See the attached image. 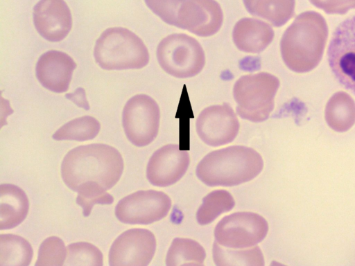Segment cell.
<instances>
[{"label":"cell","instance_id":"cell-1","mask_svg":"<svg viewBox=\"0 0 355 266\" xmlns=\"http://www.w3.org/2000/svg\"><path fill=\"white\" fill-rule=\"evenodd\" d=\"M124 168L122 155L103 143L80 145L69 150L61 164V176L73 191L83 183L95 181L106 190L120 179Z\"/></svg>","mask_w":355,"mask_h":266},{"label":"cell","instance_id":"cell-2","mask_svg":"<svg viewBox=\"0 0 355 266\" xmlns=\"http://www.w3.org/2000/svg\"><path fill=\"white\" fill-rule=\"evenodd\" d=\"M327 37V24L320 13L302 12L285 30L281 39V54L285 64L297 73L311 71L322 59Z\"/></svg>","mask_w":355,"mask_h":266},{"label":"cell","instance_id":"cell-3","mask_svg":"<svg viewBox=\"0 0 355 266\" xmlns=\"http://www.w3.org/2000/svg\"><path fill=\"white\" fill-rule=\"evenodd\" d=\"M263 168V159L255 150L233 145L208 153L198 164L196 175L209 186H233L252 180Z\"/></svg>","mask_w":355,"mask_h":266},{"label":"cell","instance_id":"cell-4","mask_svg":"<svg viewBox=\"0 0 355 266\" xmlns=\"http://www.w3.org/2000/svg\"><path fill=\"white\" fill-rule=\"evenodd\" d=\"M94 55L105 70L141 69L149 62L148 51L142 39L122 27L104 30L96 42Z\"/></svg>","mask_w":355,"mask_h":266},{"label":"cell","instance_id":"cell-5","mask_svg":"<svg viewBox=\"0 0 355 266\" xmlns=\"http://www.w3.org/2000/svg\"><path fill=\"white\" fill-rule=\"evenodd\" d=\"M279 84L276 76L266 72L239 78L233 88L238 114L252 122L267 120L274 109Z\"/></svg>","mask_w":355,"mask_h":266},{"label":"cell","instance_id":"cell-6","mask_svg":"<svg viewBox=\"0 0 355 266\" xmlns=\"http://www.w3.org/2000/svg\"><path fill=\"white\" fill-rule=\"evenodd\" d=\"M157 58L165 72L179 78L196 76L205 64V53L200 43L182 33L164 37L157 46Z\"/></svg>","mask_w":355,"mask_h":266},{"label":"cell","instance_id":"cell-7","mask_svg":"<svg viewBox=\"0 0 355 266\" xmlns=\"http://www.w3.org/2000/svg\"><path fill=\"white\" fill-rule=\"evenodd\" d=\"M160 110L157 102L146 94H137L125 103L122 125L128 139L135 146L149 145L159 132Z\"/></svg>","mask_w":355,"mask_h":266},{"label":"cell","instance_id":"cell-8","mask_svg":"<svg viewBox=\"0 0 355 266\" xmlns=\"http://www.w3.org/2000/svg\"><path fill=\"white\" fill-rule=\"evenodd\" d=\"M268 231V224L261 215L236 212L224 217L216 226V242L233 249L252 247L261 242Z\"/></svg>","mask_w":355,"mask_h":266},{"label":"cell","instance_id":"cell-9","mask_svg":"<svg viewBox=\"0 0 355 266\" xmlns=\"http://www.w3.org/2000/svg\"><path fill=\"white\" fill-rule=\"evenodd\" d=\"M327 55L336 80L355 94V15L345 19L336 28Z\"/></svg>","mask_w":355,"mask_h":266},{"label":"cell","instance_id":"cell-10","mask_svg":"<svg viewBox=\"0 0 355 266\" xmlns=\"http://www.w3.org/2000/svg\"><path fill=\"white\" fill-rule=\"evenodd\" d=\"M172 202L165 193L138 190L122 198L115 207V215L125 224H149L165 218Z\"/></svg>","mask_w":355,"mask_h":266},{"label":"cell","instance_id":"cell-11","mask_svg":"<svg viewBox=\"0 0 355 266\" xmlns=\"http://www.w3.org/2000/svg\"><path fill=\"white\" fill-rule=\"evenodd\" d=\"M157 242L155 235L146 229H130L113 242L109 251L111 266H146L152 260Z\"/></svg>","mask_w":355,"mask_h":266},{"label":"cell","instance_id":"cell-12","mask_svg":"<svg viewBox=\"0 0 355 266\" xmlns=\"http://www.w3.org/2000/svg\"><path fill=\"white\" fill-rule=\"evenodd\" d=\"M196 127L205 143L217 147L233 141L239 133L240 124L231 106L223 103L204 109L198 116Z\"/></svg>","mask_w":355,"mask_h":266},{"label":"cell","instance_id":"cell-13","mask_svg":"<svg viewBox=\"0 0 355 266\" xmlns=\"http://www.w3.org/2000/svg\"><path fill=\"white\" fill-rule=\"evenodd\" d=\"M189 163L188 151L180 150L177 144H167L150 157L146 168V177L153 186H169L184 175Z\"/></svg>","mask_w":355,"mask_h":266},{"label":"cell","instance_id":"cell-14","mask_svg":"<svg viewBox=\"0 0 355 266\" xmlns=\"http://www.w3.org/2000/svg\"><path fill=\"white\" fill-rule=\"evenodd\" d=\"M223 21V10L215 0H184L176 27L200 37H209L220 30Z\"/></svg>","mask_w":355,"mask_h":266},{"label":"cell","instance_id":"cell-15","mask_svg":"<svg viewBox=\"0 0 355 266\" xmlns=\"http://www.w3.org/2000/svg\"><path fill=\"white\" fill-rule=\"evenodd\" d=\"M33 22L38 33L53 42L64 39L72 27L71 11L64 0H40L33 9Z\"/></svg>","mask_w":355,"mask_h":266},{"label":"cell","instance_id":"cell-16","mask_svg":"<svg viewBox=\"0 0 355 266\" xmlns=\"http://www.w3.org/2000/svg\"><path fill=\"white\" fill-rule=\"evenodd\" d=\"M75 61L66 53L50 50L43 53L36 64V76L46 89L55 93H64L69 89Z\"/></svg>","mask_w":355,"mask_h":266},{"label":"cell","instance_id":"cell-17","mask_svg":"<svg viewBox=\"0 0 355 266\" xmlns=\"http://www.w3.org/2000/svg\"><path fill=\"white\" fill-rule=\"evenodd\" d=\"M274 31L267 23L254 18L239 20L233 29V41L243 52L257 53L263 51L274 38Z\"/></svg>","mask_w":355,"mask_h":266},{"label":"cell","instance_id":"cell-18","mask_svg":"<svg viewBox=\"0 0 355 266\" xmlns=\"http://www.w3.org/2000/svg\"><path fill=\"white\" fill-rule=\"evenodd\" d=\"M29 200L22 188L12 184L0 186V229L16 227L26 218Z\"/></svg>","mask_w":355,"mask_h":266},{"label":"cell","instance_id":"cell-19","mask_svg":"<svg viewBox=\"0 0 355 266\" xmlns=\"http://www.w3.org/2000/svg\"><path fill=\"white\" fill-rule=\"evenodd\" d=\"M248 12L276 27L284 25L294 15L295 0H243Z\"/></svg>","mask_w":355,"mask_h":266},{"label":"cell","instance_id":"cell-20","mask_svg":"<svg viewBox=\"0 0 355 266\" xmlns=\"http://www.w3.org/2000/svg\"><path fill=\"white\" fill-rule=\"evenodd\" d=\"M328 125L338 132H346L355 123V102L344 91L335 93L325 107Z\"/></svg>","mask_w":355,"mask_h":266},{"label":"cell","instance_id":"cell-21","mask_svg":"<svg viewBox=\"0 0 355 266\" xmlns=\"http://www.w3.org/2000/svg\"><path fill=\"white\" fill-rule=\"evenodd\" d=\"M212 255L218 266H263L264 257L257 246L249 249H233L214 242Z\"/></svg>","mask_w":355,"mask_h":266},{"label":"cell","instance_id":"cell-22","mask_svg":"<svg viewBox=\"0 0 355 266\" xmlns=\"http://www.w3.org/2000/svg\"><path fill=\"white\" fill-rule=\"evenodd\" d=\"M33 250L24 238L12 233L0 236V266H28Z\"/></svg>","mask_w":355,"mask_h":266},{"label":"cell","instance_id":"cell-23","mask_svg":"<svg viewBox=\"0 0 355 266\" xmlns=\"http://www.w3.org/2000/svg\"><path fill=\"white\" fill-rule=\"evenodd\" d=\"M206 252L202 246L189 238H175L166 257L167 266L203 265Z\"/></svg>","mask_w":355,"mask_h":266},{"label":"cell","instance_id":"cell-24","mask_svg":"<svg viewBox=\"0 0 355 266\" xmlns=\"http://www.w3.org/2000/svg\"><path fill=\"white\" fill-rule=\"evenodd\" d=\"M101 124L93 116H84L74 118L61 126L52 135L56 141H85L94 139L99 133Z\"/></svg>","mask_w":355,"mask_h":266},{"label":"cell","instance_id":"cell-25","mask_svg":"<svg viewBox=\"0 0 355 266\" xmlns=\"http://www.w3.org/2000/svg\"><path fill=\"white\" fill-rule=\"evenodd\" d=\"M234 205V199L228 191H211L202 200L196 213L197 221L200 225L210 224L222 213L232 210Z\"/></svg>","mask_w":355,"mask_h":266},{"label":"cell","instance_id":"cell-26","mask_svg":"<svg viewBox=\"0 0 355 266\" xmlns=\"http://www.w3.org/2000/svg\"><path fill=\"white\" fill-rule=\"evenodd\" d=\"M105 188L95 181L81 184L77 188L76 203L83 209V214L88 217L93 206L96 204H111L114 197Z\"/></svg>","mask_w":355,"mask_h":266},{"label":"cell","instance_id":"cell-27","mask_svg":"<svg viewBox=\"0 0 355 266\" xmlns=\"http://www.w3.org/2000/svg\"><path fill=\"white\" fill-rule=\"evenodd\" d=\"M64 265L102 266L103 255L95 245L87 242H77L69 244L67 248Z\"/></svg>","mask_w":355,"mask_h":266},{"label":"cell","instance_id":"cell-28","mask_svg":"<svg viewBox=\"0 0 355 266\" xmlns=\"http://www.w3.org/2000/svg\"><path fill=\"white\" fill-rule=\"evenodd\" d=\"M67 248L63 240L58 236H50L40 245L35 266L64 265Z\"/></svg>","mask_w":355,"mask_h":266},{"label":"cell","instance_id":"cell-29","mask_svg":"<svg viewBox=\"0 0 355 266\" xmlns=\"http://www.w3.org/2000/svg\"><path fill=\"white\" fill-rule=\"evenodd\" d=\"M315 7L328 14L344 15L355 8V0H309Z\"/></svg>","mask_w":355,"mask_h":266},{"label":"cell","instance_id":"cell-30","mask_svg":"<svg viewBox=\"0 0 355 266\" xmlns=\"http://www.w3.org/2000/svg\"><path fill=\"white\" fill-rule=\"evenodd\" d=\"M65 97L75 103L77 106L85 110L89 109V105L87 99L85 90L82 87L77 88L74 92L69 93Z\"/></svg>","mask_w":355,"mask_h":266}]
</instances>
